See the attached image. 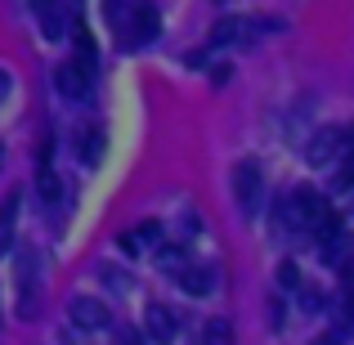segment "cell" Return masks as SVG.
Here are the masks:
<instances>
[{
	"label": "cell",
	"instance_id": "cell-20",
	"mask_svg": "<svg viewBox=\"0 0 354 345\" xmlns=\"http://www.w3.org/2000/svg\"><path fill=\"white\" fill-rule=\"evenodd\" d=\"M117 337V345H144V332H135V328H108Z\"/></svg>",
	"mask_w": 354,
	"mask_h": 345
},
{
	"label": "cell",
	"instance_id": "cell-24",
	"mask_svg": "<svg viewBox=\"0 0 354 345\" xmlns=\"http://www.w3.org/2000/svg\"><path fill=\"white\" fill-rule=\"evenodd\" d=\"M5 95H9V72L0 68V99H5Z\"/></svg>",
	"mask_w": 354,
	"mask_h": 345
},
{
	"label": "cell",
	"instance_id": "cell-6",
	"mask_svg": "<svg viewBox=\"0 0 354 345\" xmlns=\"http://www.w3.org/2000/svg\"><path fill=\"white\" fill-rule=\"evenodd\" d=\"M337 153H341V130L337 126H319L310 135V144H305V162L310 166H328Z\"/></svg>",
	"mask_w": 354,
	"mask_h": 345
},
{
	"label": "cell",
	"instance_id": "cell-22",
	"mask_svg": "<svg viewBox=\"0 0 354 345\" xmlns=\"http://www.w3.org/2000/svg\"><path fill=\"white\" fill-rule=\"evenodd\" d=\"M99 274H104V278H108L113 287H121V292H130V287H135V283H130L126 274H117V269H99Z\"/></svg>",
	"mask_w": 354,
	"mask_h": 345
},
{
	"label": "cell",
	"instance_id": "cell-10",
	"mask_svg": "<svg viewBox=\"0 0 354 345\" xmlns=\"http://www.w3.org/2000/svg\"><path fill=\"white\" fill-rule=\"evenodd\" d=\"M117 242H121V251L139 256V251H148V247H157V242H162V225H157V220H148V225H139V229L121 233Z\"/></svg>",
	"mask_w": 354,
	"mask_h": 345
},
{
	"label": "cell",
	"instance_id": "cell-13",
	"mask_svg": "<svg viewBox=\"0 0 354 345\" xmlns=\"http://www.w3.org/2000/svg\"><path fill=\"white\" fill-rule=\"evenodd\" d=\"M77 157H81L86 166H99V157H104V135H99L95 126H86V130L77 135Z\"/></svg>",
	"mask_w": 354,
	"mask_h": 345
},
{
	"label": "cell",
	"instance_id": "cell-7",
	"mask_svg": "<svg viewBox=\"0 0 354 345\" xmlns=\"http://www.w3.org/2000/svg\"><path fill=\"white\" fill-rule=\"evenodd\" d=\"M274 233H283V238L305 233V216H301V202H296V193H292V198H283V202L274 207Z\"/></svg>",
	"mask_w": 354,
	"mask_h": 345
},
{
	"label": "cell",
	"instance_id": "cell-16",
	"mask_svg": "<svg viewBox=\"0 0 354 345\" xmlns=\"http://www.w3.org/2000/svg\"><path fill=\"white\" fill-rule=\"evenodd\" d=\"M202 345H234V323L229 319H211L202 328Z\"/></svg>",
	"mask_w": 354,
	"mask_h": 345
},
{
	"label": "cell",
	"instance_id": "cell-18",
	"mask_svg": "<svg viewBox=\"0 0 354 345\" xmlns=\"http://www.w3.org/2000/svg\"><path fill=\"white\" fill-rule=\"evenodd\" d=\"M157 265H162L166 274H180L189 260H184V251H180V247H157Z\"/></svg>",
	"mask_w": 354,
	"mask_h": 345
},
{
	"label": "cell",
	"instance_id": "cell-5",
	"mask_svg": "<svg viewBox=\"0 0 354 345\" xmlns=\"http://www.w3.org/2000/svg\"><path fill=\"white\" fill-rule=\"evenodd\" d=\"M144 337L148 341H175V337H180V319L171 314V305H162V301L148 305V314H144Z\"/></svg>",
	"mask_w": 354,
	"mask_h": 345
},
{
	"label": "cell",
	"instance_id": "cell-25",
	"mask_svg": "<svg viewBox=\"0 0 354 345\" xmlns=\"http://www.w3.org/2000/svg\"><path fill=\"white\" fill-rule=\"evenodd\" d=\"M0 162H5V153H0Z\"/></svg>",
	"mask_w": 354,
	"mask_h": 345
},
{
	"label": "cell",
	"instance_id": "cell-12",
	"mask_svg": "<svg viewBox=\"0 0 354 345\" xmlns=\"http://www.w3.org/2000/svg\"><path fill=\"white\" fill-rule=\"evenodd\" d=\"M247 36H251V23H242V18H220L211 27V45H234V41H247Z\"/></svg>",
	"mask_w": 354,
	"mask_h": 345
},
{
	"label": "cell",
	"instance_id": "cell-19",
	"mask_svg": "<svg viewBox=\"0 0 354 345\" xmlns=\"http://www.w3.org/2000/svg\"><path fill=\"white\" fill-rule=\"evenodd\" d=\"M278 283H283V287H292V292L301 287V274H296V265H292V260H283V265H278Z\"/></svg>",
	"mask_w": 354,
	"mask_h": 345
},
{
	"label": "cell",
	"instance_id": "cell-2",
	"mask_svg": "<svg viewBox=\"0 0 354 345\" xmlns=\"http://www.w3.org/2000/svg\"><path fill=\"white\" fill-rule=\"evenodd\" d=\"M68 314H72V328H81V332H108L113 328V310L99 296H72Z\"/></svg>",
	"mask_w": 354,
	"mask_h": 345
},
{
	"label": "cell",
	"instance_id": "cell-9",
	"mask_svg": "<svg viewBox=\"0 0 354 345\" xmlns=\"http://www.w3.org/2000/svg\"><path fill=\"white\" fill-rule=\"evenodd\" d=\"M32 14L41 23L45 41H63V5L59 0H32Z\"/></svg>",
	"mask_w": 354,
	"mask_h": 345
},
{
	"label": "cell",
	"instance_id": "cell-3",
	"mask_svg": "<svg viewBox=\"0 0 354 345\" xmlns=\"http://www.w3.org/2000/svg\"><path fill=\"white\" fill-rule=\"evenodd\" d=\"M260 193H265V184H260V166L256 162H238V171H234V198H238L242 216H256V211H260Z\"/></svg>",
	"mask_w": 354,
	"mask_h": 345
},
{
	"label": "cell",
	"instance_id": "cell-23",
	"mask_svg": "<svg viewBox=\"0 0 354 345\" xmlns=\"http://www.w3.org/2000/svg\"><path fill=\"white\" fill-rule=\"evenodd\" d=\"M341 323H346V332H354V292L346 296V305H341Z\"/></svg>",
	"mask_w": 354,
	"mask_h": 345
},
{
	"label": "cell",
	"instance_id": "cell-8",
	"mask_svg": "<svg viewBox=\"0 0 354 345\" xmlns=\"http://www.w3.org/2000/svg\"><path fill=\"white\" fill-rule=\"evenodd\" d=\"M126 41L130 45H153L157 41V14H153V5H135V18H130V27H126Z\"/></svg>",
	"mask_w": 354,
	"mask_h": 345
},
{
	"label": "cell",
	"instance_id": "cell-1",
	"mask_svg": "<svg viewBox=\"0 0 354 345\" xmlns=\"http://www.w3.org/2000/svg\"><path fill=\"white\" fill-rule=\"evenodd\" d=\"M18 287H23L18 314H23V319H36V314H41V260H36V251H23V260H18Z\"/></svg>",
	"mask_w": 354,
	"mask_h": 345
},
{
	"label": "cell",
	"instance_id": "cell-15",
	"mask_svg": "<svg viewBox=\"0 0 354 345\" xmlns=\"http://www.w3.org/2000/svg\"><path fill=\"white\" fill-rule=\"evenodd\" d=\"M77 63L90 72V77L99 72V54H95V41H90V32H86V27H77Z\"/></svg>",
	"mask_w": 354,
	"mask_h": 345
},
{
	"label": "cell",
	"instance_id": "cell-14",
	"mask_svg": "<svg viewBox=\"0 0 354 345\" xmlns=\"http://www.w3.org/2000/svg\"><path fill=\"white\" fill-rule=\"evenodd\" d=\"M175 278H180V287H184L189 296H207V292H211V278H207V269H198V265H184Z\"/></svg>",
	"mask_w": 354,
	"mask_h": 345
},
{
	"label": "cell",
	"instance_id": "cell-26",
	"mask_svg": "<svg viewBox=\"0 0 354 345\" xmlns=\"http://www.w3.org/2000/svg\"><path fill=\"white\" fill-rule=\"evenodd\" d=\"M350 193H354V189H350Z\"/></svg>",
	"mask_w": 354,
	"mask_h": 345
},
{
	"label": "cell",
	"instance_id": "cell-11",
	"mask_svg": "<svg viewBox=\"0 0 354 345\" xmlns=\"http://www.w3.org/2000/svg\"><path fill=\"white\" fill-rule=\"evenodd\" d=\"M18 202H23V193H5V202H0V256H5V251L14 247V225H18Z\"/></svg>",
	"mask_w": 354,
	"mask_h": 345
},
{
	"label": "cell",
	"instance_id": "cell-17",
	"mask_svg": "<svg viewBox=\"0 0 354 345\" xmlns=\"http://www.w3.org/2000/svg\"><path fill=\"white\" fill-rule=\"evenodd\" d=\"M45 162H50V157H41V180H36V189H41V198L54 207V202H59V180H54V171Z\"/></svg>",
	"mask_w": 354,
	"mask_h": 345
},
{
	"label": "cell",
	"instance_id": "cell-21",
	"mask_svg": "<svg viewBox=\"0 0 354 345\" xmlns=\"http://www.w3.org/2000/svg\"><path fill=\"white\" fill-rule=\"evenodd\" d=\"M332 189H337V193H350V189H354V157H350V166H346V171H341L337 180H332Z\"/></svg>",
	"mask_w": 354,
	"mask_h": 345
},
{
	"label": "cell",
	"instance_id": "cell-4",
	"mask_svg": "<svg viewBox=\"0 0 354 345\" xmlns=\"http://www.w3.org/2000/svg\"><path fill=\"white\" fill-rule=\"evenodd\" d=\"M90 86H95V77H90L77 59L54 68V90H59L63 99H90Z\"/></svg>",
	"mask_w": 354,
	"mask_h": 345
}]
</instances>
